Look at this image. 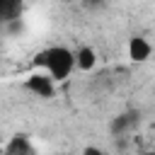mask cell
I'll return each instance as SVG.
<instances>
[{
    "instance_id": "obj_4",
    "label": "cell",
    "mask_w": 155,
    "mask_h": 155,
    "mask_svg": "<svg viewBox=\"0 0 155 155\" xmlns=\"http://www.w3.org/2000/svg\"><path fill=\"white\" fill-rule=\"evenodd\" d=\"M2 155H34V148H31V140L27 136H12L10 143L5 145Z\"/></svg>"
},
{
    "instance_id": "obj_10",
    "label": "cell",
    "mask_w": 155,
    "mask_h": 155,
    "mask_svg": "<svg viewBox=\"0 0 155 155\" xmlns=\"http://www.w3.org/2000/svg\"><path fill=\"white\" fill-rule=\"evenodd\" d=\"M0 155H2V150H0Z\"/></svg>"
},
{
    "instance_id": "obj_8",
    "label": "cell",
    "mask_w": 155,
    "mask_h": 155,
    "mask_svg": "<svg viewBox=\"0 0 155 155\" xmlns=\"http://www.w3.org/2000/svg\"><path fill=\"white\" fill-rule=\"evenodd\" d=\"M82 155H107L102 148H97V145H87L85 150H82Z\"/></svg>"
},
{
    "instance_id": "obj_9",
    "label": "cell",
    "mask_w": 155,
    "mask_h": 155,
    "mask_svg": "<svg viewBox=\"0 0 155 155\" xmlns=\"http://www.w3.org/2000/svg\"><path fill=\"white\" fill-rule=\"evenodd\" d=\"M90 2H92V5H94V2H97V5H99V2H102V0H90Z\"/></svg>"
},
{
    "instance_id": "obj_1",
    "label": "cell",
    "mask_w": 155,
    "mask_h": 155,
    "mask_svg": "<svg viewBox=\"0 0 155 155\" xmlns=\"http://www.w3.org/2000/svg\"><path fill=\"white\" fill-rule=\"evenodd\" d=\"M41 61V65L46 68V75L53 80V82H63L70 78L73 68H75V61H73V51L65 48V46H51L46 48L41 56H36V63Z\"/></svg>"
},
{
    "instance_id": "obj_6",
    "label": "cell",
    "mask_w": 155,
    "mask_h": 155,
    "mask_svg": "<svg viewBox=\"0 0 155 155\" xmlns=\"http://www.w3.org/2000/svg\"><path fill=\"white\" fill-rule=\"evenodd\" d=\"M22 15V0H0V22H15Z\"/></svg>"
},
{
    "instance_id": "obj_3",
    "label": "cell",
    "mask_w": 155,
    "mask_h": 155,
    "mask_svg": "<svg viewBox=\"0 0 155 155\" xmlns=\"http://www.w3.org/2000/svg\"><path fill=\"white\" fill-rule=\"evenodd\" d=\"M150 53H153V46H150V41H148L145 36H133V39L128 41V58H131V61L143 63V61L150 58Z\"/></svg>"
},
{
    "instance_id": "obj_5",
    "label": "cell",
    "mask_w": 155,
    "mask_h": 155,
    "mask_svg": "<svg viewBox=\"0 0 155 155\" xmlns=\"http://www.w3.org/2000/svg\"><path fill=\"white\" fill-rule=\"evenodd\" d=\"M73 61H75V68H80V70H92V68L97 65V53H94V48H90V46H80L78 51H73Z\"/></svg>"
},
{
    "instance_id": "obj_7",
    "label": "cell",
    "mask_w": 155,
    "mask_h": 155,
    "mask_svg": "<svg viewBox=\"0 0 155 155\" xmlns=\"http://www.w3.org/2000/svg\"><path fill=\"white\" fill-rule=\"evenodd\" d=\"M133 124H136L133 114H121V116H116V119H114L111 128H114V133H124V131H126V128H131Z\"/></svg>"
},
{
    "instance_id": "obj_2",
    "label": "cell",
    "mask_w": 155,
    "mask_h": 155,
    "mask_svg": "<svg viewBox=\"0 0 155 155\" xmlns=\"http://www.w3.org/2000/svg\"><path fill=\"white\" fill-rule=\"evenodd\" d=\"M24 87H27L34 97H41V99H48V97H53V92H56V82H53L46 73H31V75L24 80Z\"/></svg>"
}]
</instances>
